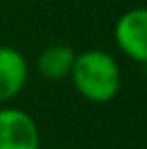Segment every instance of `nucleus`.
I'll use <instances>...</instances> for the list:
<instances>
[{"instance_id":"1","label":"nucleus","mask_w":147,"mask_h":149,"mask_svg":"<svg viewBox=\"0 0 147 149\" xmlns=\"http://www.w3.org/2000/svg\"><path fill=\"white\" fill-rule=\"evenodd\" d=\"M77 93L89 103L105 105L117 97L121 91V69L115 56L107 50L89 49L75 56L71 71Z\"/></svg>"},{"instance_id":"2","label":"nucleus","mask_w":147,"mask_h":149,"mask_svg":"<svg viewBox=\"0 0 147 149\" xmlns=\"http://www.w3.org/2000/svg\"><path fill=\"white\" fill-rule=\"evenodd\" d=\"M115 45L123 54L139 65H147V6L123 12L115 22Z\"/></svg>"},{"instance_id":"4","label":"nucleus","mask_w":147,"mask_h":149,"mask_svg":"<svg viewBox=\"0 0 147 149\" xmlns=\"http://www.w3.org/2000/svg\"><path fill=\"white\" fill-rule=\"evenodd\" d=\"M28 83V61L14 47L0 45V103H10Z\"/></svg>"},{"instance_id":"5","label":"nucleus","mask_w":147,"mask_h":149,"mask_svg":"<svg viewBox=\"0 0 147 149\" xmlns=\"http://www.w3.org/2000/svg\"><path fill=\"white\" fill-rule=\"evenodd\" d=\"M75 56L77 52L69 45H49L40 50L36 69L47 81H63L73 71Z\"/></svg>"},{"instance_id":"3","label":"nucleus","mask_w":147,"mask_h":149,"mask_svg":"<svg viewBox=\"0 0 147 149\" xmlns=\"http://www.w3.org/2000/svg\"><path fill=\"white\" fill-rule=\"evenodd\" d=\"M0 149H40L38 125L18 107L0 109Z\"/></svg>"}]
</instances>
